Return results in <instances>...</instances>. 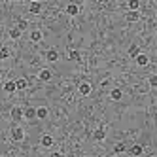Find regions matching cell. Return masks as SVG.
<instances>
[{
  "label": "cell",
  "mask_w": 157,
  "mask_h": 157,
  "mask_svg": "<svg viewBox=\"0 0 157 157\" xmlns=\"http://www.w3.org/2000/svg\"><path fill=\"white\" fill-rule=\"evenodd\" d=\"M8 57H10V51H8V48L4 46L2 49H0V59H2V61H4V59H8Z\"/></svg>",
  "instance_id": "d4e9b609"
},
{
  "label": "cell",
  "mask_w": 157,
  "mask_h": 157,
  "mask_svg": "<svg viewBox=\"0 0 157 157\" xmlns=\"http://www.w3.org/2000/svg\"><path fill=\"white\" fill-rule=\"evenodd\" d=\"M148 63H150V59H148V55H144V53H140L138 57H136V64H138V66H148Z\"/></svg>",
  "instance_id": "7c38bea8"
},
{
  "label": "cell",
  "mask_w": 157,
  "mask_h": 157,
  "mask_svg": "<svg viewBox=\"0 0 157 157\" xmlns=\"http://www.w3.org/2000/svg\"><path fill=\"white\" fill-rule=\"evenodd\" d=\"M142 151H144V148H142L140 144H134L132 148L129 150V153H131V155H134V157H138V155H142Z\"/></svg>",
  "instance_id": "8fae6325"
},
{
  "label": "cell",
  "mask_w": 157,
  "mask_h": 157,
  "mask_svg": "<svg viewBox=\"0 0 157 157\" xmlns=\"http://www.w3.org/2000/svg\"><path fill=\"white\" fill-rule=\"evenodd\" d=\"M150 85L157 89V74H153V76H150Z\"/></svg>",
  "instance_id": "484cf974"
},
{
  "label": "cell",
  "mask_w": 157,
  "mask_h": 157,
  "mask_svg": "<svg viewBox=\"0 0 157 157\" xmlns=\"http://www.w3.org/2000/svg\"><path fill=\"white\" fill-rule=\"evenodd\" d=\"M21 36V30L15 27V29H12V30H10V38H12V40H17Z\"/></svg>",
  "instance_id": "603a6c76"
},
{
  "label": "cell",
  "mask_w": 157,
  "mask_h": 157,
  "mask_svg": "<svg viewBox=\"0 0 157 157\" xmlns=\"http://www.w3.org/2000/svg\"><path fill=\"white\" fill-rule=\"evenodd\" d=\"M40 144L44 146V148H51V146H53V138L49 136V134H44V136L40 138Z\"/></svg>",
  "instance_id": "52a82bcc"
},
{
  "label": "cell",
  "mask_w": 157,
  "mask_h": 157,
  "mask_svg": "<svg viewBox=\"0 0 157 157\" xmlns=\"http://www.w3.org/2000/svg\"><path fill=\"white\" fill-rule=\"evenodd\" d=\"M68 59H70V61H80V51L70 49V51H68Z\"/></svg>",
  "instance_id": "7402d4cb"
},
{
  "label": "cell",
  "mask_w": 157,
  "mask_h": 157,
  "mask_svg": "<svg viewBox=\"0 0 157 157\" xmlns=\"http://www.w3.org/2000/svg\"><path fill=\"white\" fill-rule=\"evenodd\" d=\"M23 117H25V110H23V108H17V106H15V108L12 110V119H13V121H21Z\"/></svg>",
  "instance_id": "7a4b0ae2"
},
{
  "label": "cell",
  "mask_w": 157,
  "mask_h": 157,
  "mask_svg": "<svg viewBox=\"0 0 157 157\" xmlns=\"http://www.w3.org/2000/svg\"><path fill=\"white\" fill-rule=\"evenodd\" d=\"M15 83H17V91H23V89H27V85H29V82L25 80V78H19V80H15Z\"/></svg>",
  "instance_id": "2e32d148"
},
{
  "label": "cell",
  "mask_w": 157,
  "mask_h": 157,
  "mask_svg": "<svg viewBox=\"0 0 157 157\" xmlns=\"http://www.w3.org/2000/svg\"><path fill=\"white\" fill-rule=\"evenodd\" d=\"M138 8H140L138 0H129V10H131V12H138Z\"/></svg>",
  "instance_id": "ffe728a7"
},
{
  "label": "cell",
  "mask_w": 157,
  "mask_h": 157,
  "mask_svg": "<svg viewBox=\"0 0 157 157\" xmlns=\"http://www.w3.org/2000/svg\"><path fill=\"white\" fill-rule=\"evenodd\" d=\"M46 59H48L49 63H57V61H59V51H57V49H53V48H51V49H48Z\"/></svg>",
  "instance_id": "3957f363"
},
{
  "label": "cell",
  "mask_w": 157,
  "mask_h": 157,
  "mask_svg": "<svg viewBox=\"0 0 157 157\" xmlns=\"http://www.w3.org/2000/svg\"><path fill=\"white\" fill-rule=\"evenodd\" d=\"M125 19L129 21V23H136V21L140 19V13H138V12H129V13L125 15Z\"/></svg>",
  "instance_id": "4fadbf2b"
},
{
  "label": "cell",
  "mask_w": 157,
  "mask_h": 157,
  "mask_svg": "<svg viewBox=\"0 0 157 157\" xmlns=\"http://www.w3.org/2000/svg\"><path fill=\"white\" fill-rule=\"evenodd\" d=\"M30 40H32V42H40V40H42V32H40V30H32V32H30Z\"/></svg>",
  "instance_id": "44dd1931"
},
{
  "label": "cell",
  "mask_w": 157,
  "mask_h": 157,
  "mask_svg": "<svg viewBox=\"0 0 157 157\" xmlns=\"http://www.w3.org/2000/svg\"><path fill=\"white\" fill-rule=\"evenodd\" d=\"M78 91H80V95L87 97V95H91V85H89L87 82H83V83H80V87H78Z\"/></svg>",
  "instance_id": "5b68a950"
},
{
  "label": "cell",
  "mask_w": 157,
  "mask_h": 157,
  "mask_svg": "<svg viewBox=\"0 0 157 157\" xmlns=\"http://www.w3.org/2000/svg\"><path fill=\"white\" fill-rule=\"evenodd\" d=\"M4 91L6 93H15L17 91V83L15 82H6L4 83Z\"/></svg>",
  "instance_id": "9c48e42d"
},
{
  "label": "cell",
  "mask_w": 157,
  "mask_h": 157,
  "mask_svg": "<svg viewBox=\"0 0 157 157\" xmlns=\"http://www.w3.org/2000/svg\"><path fill=\"white\" fill-rule=\"evenodd\" d=\"M49 157H63V153H61V151H53Z\"/></svg>",
  "instance_id": "4316f807"
},
{
  "label": "cell",
  "mask_w": 157,
  "mask_h": 157,
  "mask_svg": "<svg viewBox=\"0 0 157 157\" xmlns=\"http://www.w3.org/2000/svg\"><path fill=\"white\" fill-rule=\"evenodd\" d=\"M38 78H40L42 82H49V80H51V70H48V68H44V70H40Z\"/></svg>",
  "instance_id": "ba28073f"
},
{
  "label": "cell",
  "mask_w": 157,
  "mask_h": 157,
  "mask_svg": "<svg viewBox=\"0 0 157 157\" xmlns=\"http://www.w3.org/2000/svg\"><path fill=\"white\" fill-rule=\"evenodd\" d=\"M66 13L68 15H78L80 13V6H78L76 2H70L68 6H66Z\"/></svg>",
  "instance_id": "277c9868"
},
{
  "label": "cell",
  "mask_w": 157,
  "mask_h": 157,
  "mask_svg": "<svg viewBox=\"0 0 157 157\" xmlns=\"http://www.w3.org/2000/svg\"><path fill=\"white\" fill-rule=\"evenodd\" d=\"M121 97H123L121 89H112V91H110V98L112 100H121Z\"/></svg>",
  "instance_id": "5bb4252c"
},
{
  "label": "cell",
  "mask_w": 157,
  "mask_h": 157,
  "mask_svg": "<svg viewBox=\"0 0 157 157\" xmlns=\"http://www.w3.org/2000/svg\"><path fill=\"white\" fill-rule=\"evenodd\" d=\"M29 10H30V13H40L42 12V4L40 2H30Z\"/></svg>",
  "instance_id": "9a60e30c"
},
{
  "label": "cell",
  "mask_w": 157,
  "mask_h": 157,
  "mask_svg": "<svg viewBox=\"0 0 157 157\" xmlns=\"http://www.w3.org/2000/svg\"><path fill=\"white\" fill-rule=\"evenodd\" d=\"M129 55H131V57H134V59H136L138 55H140V48H138V46H134V44H132V46L129 48Z\"/></svg>",
  "instance_id": "e0dca14e"
},
{
  "label": "cell",
  "mask_w": 157,
  "mask_h": 157,
  "mask_svg": "<svg viewBox=\"0 0 157 157\" xmlns=\"http://www.w3.org/2000/svg\"><path fill=\"white\" fill-rule=\"evenodd\" d=\"M127 148H125V144H123V142H117L116 146H114V151H116V155H119V153H123V151H125Z\"/></svg>",
  "instance_id": "d6986e66"
},
{
  "label": "cell",
  "mask_w": 157,
  "mask_h": 157,
  "mask_svg": "<svg viewBox=\"0 0 157 157\" xmlns=\"http://www.w3.org/2000/svg\"><path fill=\"white\" fill-rule=\"evenodd\" d=\"M12 138H13L15 142H21V140H23V138H25V131H23V129H21L19 125H15V127L12 129Z\"/></svg>",
  "instance_id": "6da1fadb"
},
{
  "label": "cell",
  "mask_w": 157,
  "mask_h": 157,
  "mask_svg": "<svg viewBox=\"0 0 157 157\" xmlns=\"http://www.w3.org/2000/svg\"><path fill=\"white\" fill-rule=\"evenodd\" d=\"M48 114H49V112H48L46 106H40V108H38V119H46Z\"/></svg>",
  "instance_id": "ac0fdd59"
},
{
  "label": "cell",
  "mask_w": 157,
  "mask_h": 157,
  "mask_svg": "<svg viewBox=\"0 0 157 157\" xmlns=\"http://www.w3.org/2000/svg\"><path fill=\"white\" fill-rule=\"evenodd\" d=\"M112 157H119V155H112Z\"/></svg>",
  "instance_id": "83f0119b"
},
{
  "label": "cell",
  "mask_w": 157,
  "mask_h": 157,
  "mask_svg": "<svg viewBox=\"0 0 157 157\" xmlns=\"http://www.w3.org/2000/svg\"><path fill=\"white\" fill-rule=\"evenodd\" d=\"M93 138H95L97 142H100V140H104V138H106V131H104L102 127H98V129H95V132H93Z\"/></svg>",
  "instance_id": "8992f818"
},
{
  "label": "cell",
  "mask_w": 157,
  "mask_h": 157,
  "mask_svg": "<svg viewBox=\"0 0 157 157\" xmlns=\"http://www.w3.org/2000/svg\"><path fill=\"white\" fill-rule=\"evenodd\" d=\"M27 27H29V23H27L25 19H19V21H17V29H19L21 32H23V30H27Z\"/></svg>",
  "instance_id": "cb8c5ba5"
},
{
  "label": "cell",
  "mask_w": 157,
  "mask_h": 157,
  "mask_svg": "<svg viewBox=\"0 0 157 157\" xmlns=\"http://www.w3.org/2000/svg\"><path fill=\"white\" fill-rule=\"evenodd\" d=\"M25 117H27V119L38 117V108H27V110H25Z\"/></svg>",
  "instance_id": "30bf717a"
}]
</instances>
